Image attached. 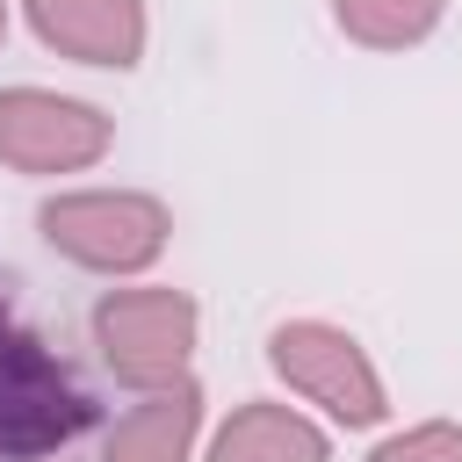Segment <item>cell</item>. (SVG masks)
<instances>
[{"mask_svg": "<svg viewBox=\"0 0 462 462\" xmlns=\"http://www.w3.org/2000/svg\"><path fill=\"white\" fill-rule=\"evenodd\" d=\"M79 426H87V397L72 390L58 354L0 310V462L58 455Z\"/></svg>", "mask_w": 462, "mask_h": 462, "instance_id": "cell-1", "label": "cell"}, {"mask_svg": "<svg viewBox=\"0 0 462 462\" xmlns=\"http://www.w3.org/2000/svg\"><path fill=\"white\" fill-rule=\"evenodd\" d=\"M101 361L137 390H173L195 346V303L180 289H123L94 310Z\"/></svg>", "mask_w": 462, "mask_h": 462, "instance_id": "cell-2", "label": "cell"}, {"mask_svg": "<svg viewBox=\"0 0 462 462\" xmlns=\"http://www.w3.org/2000/svg\"><path fill=\"white\" fill-rule=\"evenodd\" d=\"M43 238L58 253H72L79 267L130 274V267L159 260L166 209L152 195H58V202H43Z\"/></svg>", "mask_w": 462, "mask_h": 462, "instance_id": "cell-3", "label": "cell"}, {"mask_svg": "<svg viewBox=\"0 0 462 462\" xmlns=\"http://www.w3.org/2000/svg\"><path fill=\"white\" fill-rule=\"evenodd\" d=\"M101 152H108V116L101 108L65 101V94H36V87L0 94V159L7 166L72 173V166H94Z\"/></svg>", "mask_w": 462, "mask_h": 462, "instance_id": "cell-4", "label": "cell"}, {"mask_svg": "<svg viewBox=\"0 0 462 462\" xmlns=\"http://www.w3.org/2000/svg\"><path fill=\"white\" fill-rule=\"evenodd\" d=\"M274 368H282L310 404H325V411L346 419V426L383 419V383H375L368 354H361L346 332H332V325H282V332H274Z\"/></svg>", "mask_w": 462, "mask_h": 462, "instance_id": "cell-5", "label": "cell"}, {"mask_svg": "<svg viewBox=\"0 0 462 462\" xmlns=\"http://www.w3.org/2000/svg\"><path fill=\"white\" fill-rule=\"evenodd\" d=\"M29 22L43 43H58L79 65H137V51H144L137 0H29Z\"/></svg>", "mask_w": 462, "mask_h": 462, "instance_id": "cell-6", "label": "cell"}, {"mask_svg": "<svg viewBox=\"0 0 462 462\" xmlns=\"http://www.w3.org/2000/svg\"><path fill=\"white\" fill-rule=\"evenodd\" d=\"M188 440H195V390L173 383L108 426L101 462H188Z\"/></svg>", "mask_w": 462, "mask_h": 462, "instance_id": "cell-7", "label": "cell"}, {"mask_svg": "<svg viewBox=\"0 0 462 462\" xmlns=\"http://www.w3.org/2000/svg\"><path fill=\"white\" fill-rule=\"evenodd\" d=\"M209 462H325V433L310 419H296L289 404H245L217 433Z\"/></svg>", "mask_w": 462, "mask_h": 462, "instance_id": "cell-8", "label": "cell"}, {"mask_svg": "<svg viewBox=\"0 0 462 462\" xmlns=\"http://www.w3.org/2000/svg\"><path fill=\"white\" fill-rule=\"evenodd\" d=\"M339 7V29L375 43V51H397V43H419L440 14V0H332Z\"/></svg>", "mask_w": 462, "mask_h": 462, "instance_id": "cell-9", "label": "cell"}, {"mask_svg": "<svg viewBox=\"0 0 462 462\" xmlns=\"http://www.w3.org/2000/svg\"><path fill=\"white\" fill-rule=\"evenodd\" d=\"M368 462H462V426H411V433L383 440Z\"/></svg>", "mask_w": 462, "mask_h": 462, "instance_id": "cell-10", "label": "cell"}, {"mask_svg": "<svg viewBox=\"0 0 462 462\" xmlns=\"http://www.w3.org/2000/svg\"><path fill=\"white\" fill-rule=\"evenodd\" d=\"M0 29H7V7H0Z\"/></svg>", "mask_w": 462, "mask_h": 462, "instance_id": "cell-11", "label": "cell"}]
</instances>
